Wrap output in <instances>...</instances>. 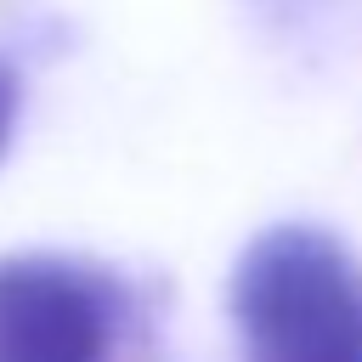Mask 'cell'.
<instances>
[{"label":"cell","mask_w":362,"mask_h":362,"mask_svg":"<svg viewBox=\"0 0 362 362\" xmlns=\"http://www.w3.org/2000/svg\"><path fill=\"white\" fill-rule=\"evenodd\" d=\"M238 362H362V260L322 226H272L232 266Z\"/></svg>","instance_id":"6da1fadb"},{"label":"cell","mask_w":362,"mask_h":362,"mask_svg":"<svg viewBox=\"0 0 362 362\" xmlns=\"http://www.w3.org/2000/svg\"><path fill=\"white\" fill-rule=\"evenodd\" d=\"M130 322L119 272L79 255H0V362H113Z\"/></svg>","instance_id":"7a4b0ae2"},{"label":"cell","mask_w":362,"mask_h":362,"mask_svg":"<svg viewBox=\"0 0 362 362\" xmlns=\"http://www.w3.org/2000/svg\"><path fill=\"white\" fill-rule=\"evenodd\" d=\"M17 102H23V90H17L11 68L0 62V153L11 147V130H17Z\"/></svg>","instance_id":"3957f363"}]
</instances>
